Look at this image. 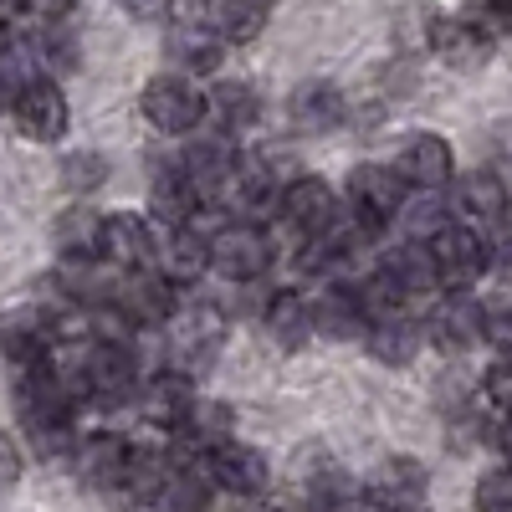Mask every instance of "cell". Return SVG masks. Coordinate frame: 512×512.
<instances>
[{
  "instance_id": "cell-1",
  "label": "cell",
  "mask_w": 512,
  "mask_h": 512,
  "mask_svg": "<svg viewBox=\"0 0 512 512\" xmlns=\"http://www.w3.org/2000/svg\"><path fill=\"white\" fill-rule=\"evenodd\" d=\"M405 190H410V180L400 175V164H354L349 185H344V200L354 210L359 231L374 236L384 221H395L405 210Z\"/></svg>"
},
{
  "instance_id": "cell-2",
  "label": "cell",
  "mask_w": 512,
  "mask_h": 512,
  "mask_svg": "<svg viewBox=\"0 0 512 512\" xmlns=\"http://www.w3.org/2000/svg\"><path fill=\"white\" fill-rule=\"evenodd\" d=\"M139 108L144 118L159 128V134H195L200 118H205V98L190 82V72H154L139 93Z\"/></svg>"
},
{
  "instance_id": "cell-3",
  "label": "cell",
  "mask_w": 512,
  "mask_h": 512,
  "mask_svg": "<svg viewBox=\"0 0 512 512\" xmlns=\"http://www.w3.org/2000/svg\"><path fill=\"white\" fill-rule=\"evenodd\" d=\"M210 272H221L226 282H262L272 272V236L256 221H231L210 236Z\"/></svg>"
},
{
  "instance_id": "cell-4",
  "label": "cell",
  "mask_w": 512,
  "mask_h": 512,
  "mask_svg": "<svg viewBox=\"0 0 512 512\" xmlns=\"http://www.w3.org/2000/svg\"><path fill=\"white\" fill-rule=\"evenodd\" d=\"M72 123V108L52 77H31L26 88L11 93V128L26 144H57Z\"/></svg>"
},
{
  "instance_id": "cell-5",
  "label": "cell",
  "mask_w": 512,
  "mask_h": 512,
  "mask_svg": "<svg viewBox=\"0 0 512 512\" xmlns=\"http://www.w3.org/2000/svg\"><path fill=\"white\" fill-rule=\"evenodd\" d=\"M226 344V323L216 308H190L169 318V364L185 374H205L210 364L221 359Z\"/></svg>"
},
{
  "instance_id": "cell-6",
  "label": "cell",
  "mask_w": 512,
  "mask_h": 512,
  "mask_svg": "<svg viewBox=\"0 0 512 512\" xmlns=\"http://www.w3.org/2000/svg\"><path fill=\"white\" fill-rule=\"evenodd\" d=\"M282 216H287L292 231H303L308 241L313 236H338V231H344V200H338V190L328 180L297 175L282 190Z\"/></svg>"
},
{
  "instance_id": "cell-7",
  "label": "cell",
  "mask_w": 512,
  "mask_h": 512,
  "mask_svg": "<svg viewBox=\"0 0 512 512\" xmlns=\"http://www.w3.org/2000/svg\"><path fill=\"white\" fill-rule=\"evenodd\" d=\"M431 251H436V267H441V287L446 292H472L482 282V272L492 267V246L466 231V226H441L431 236Z\"/></svg>"
},
{
  "instance_id": "cell-8",
  "label": "cell",
  "mask_w": 512,
  "mask_h": 512,
  "mask_svg": "<svg viewBox=\"0 0 512 512\" xmlns=\"http://www.w3.org/2000/svg\"><path fill=\"white\" fill-rule=\"evenodd\" d=\"M82 374H88V395L93 400H128L139 390V354L128 338H98L82 359Z\"/></svg>"
},
{
  "instance_id": "cell-9",
  "label": "cell",
  "mask_w": 512,
  "mask_h": 512,
  "mask_svg": "<svg viewBox=\"0 0 512 512\" xmlns=\"http://www.w3.org/2000/svg\"><path fill=\"white\" fill-rule=\"evenodd\" d=\"M159 251H164V231L154 216L123 210L108 216V262L123 272H159Z\"/></svg>"
},
{
  "instance_id": "cell-10",
  "label": "cell",
  "mask_w": 512,
  "mask_h": 512,
  "mask_svg": "<svg viewBox=\"0 0 512 512\" xmlns=\"http://www.w3.org/2000/svg\"><path fill=\"white\" fill-rule=\"evenodd\" d=\"M113 308L134 328H164L175 318V282L164 272H123L118 292H113Z\"/></svg>"
},
{
  "instance_id": "cell-11",
  "label": "cell",
  "mask_w": 512,
  "mask_h": 512,
  "mask_svg": "<svg viewBox=\"0 0 512 512\" xmlns=\"http://www.w3.org/2000/svg\"><path fill=\"white\" fill-rule=\"evenodd\" d=\"M431 492V472L415 456H384L369 472V502L379 512H415Z\"/></svg>"
},
{
  "instance_id": "cell-12",
  "label": "cell",
  "mask_w": 512,
  "mask_h": 512,
  "mask_svg": "<svg viewBox=\"0 0 512 512\" xmlns=\"http://www.w3.org/2000/svg\"><path fill=\"white\" fill-rule=\"evenodd\" d=\"M180 164L195 175V185L205 195H221L231 185V175L241 169V149H236V134L231 128H205V134H195L180 154Z\"/></svg>"
},
{
  "instance_id": "cell-13",
  "label": "cell",
  "mask_w": 512,
  "mask_h": 512,
  "mask_svg": "<svg viewBox=\"0 0 512 512\" xmlns=\"http://www.w3.org/2000/svg\"><path fill=\"white\" fill-rule=\"evenodd\" d=\"M128 461H134V446L113 431H98V436H82L77 451H72V472L98 487V492H123L128 482Z\"/></svg>"
},
{
  "instance_id": "cell-14",
  "label": "cell",
  "mask_w": 512,
  "mask_h": 512,
  "mask_svg": "<svg viewBox=\"0 0 512 512\" xmlns=\"http://www.w3.org/2000/svg\"><path fill=\"white\" fill-rule=\"evenodd\" d=\"M205 477L216 482L221 492H236V497H262L272 472H267V456L256 446H241V441H221L216 451L205 456Z\"/></svg>"
},
{
  "instance_id": "cell-15",
  "label": "cell",
  "mask_w": 512,
  "mask_h": 512,
  "mask_svg": "<svg viewBox=\"0 0 512 512\" xmlns=\"http://www.w3.org/2000/svg\"><path fill=\"white\" fill-rule=\"evenodd\" d=\"M492 31H482L472 16H436L431 21V47L451 72H477L492 57Z\"/></svg>"
},
{
  "instance_id": "cell-16",
  "label": "cell",
  "mask_w": 512,
  "mask_h": 512,
  "mask_svg": "<svg viewBox=\"0 0 512 512\" xmlns=\"http://www.w3.org/2000/svg\"><path fill=\"white\" fill-rule=\"evenodd\" d=\"M195 384L185 369H169V374H154L144 390H139V415L149 425H164V431H185V420L195 415Z\"/></svg>"
},
{
  "instance_id": "cell-17",
  "label": "cell",
  "mask_w": 512,
  "mask_h": 512,
  "mask_svg": "<svg viewBox=\"0 0 512 512\" xmlns=\"http://www.w3.org/2000/svg\"><path fill=\"white\" fill-rule=\"evenodd\" d=\"M200 200H205V190L195 185V175H190L185 164H164L159 175H154V185H149V210H154V221H159L164 231L190 226L195 210H200Z\"/></svg>"
},
{
  "instance_id": "cell-18",
  "label": "cell",
  "mask_w": 512,
  "mask_h": 512,
  "mask_svg": "<svg viewBox=\"0 0 512 512\" xmlns=\"http://www.w3.org/2000/svg\"><path fill=\"white\" fill-rule=\"evenodd\" d=\"M313 313H318V333L333 338V344L364 338L369 323H374V313H369V303H364V292H359V287H344V282L323 287L318 303H313Z\"/></svg>"
},
{
  "instance_id": "cell-19",
  "label": "cell",
  "mask_w": 512,
  "mask_h": 512,
  "mask_svg": "<svg viewBox=\"0 0 512 512\" xmlns=\"http://www.w3.org/2000/svg\"><path fill=\"white\" fill-rule=\"evenodd\" d=\"M395 164H400V175H405L415 190H441V185H451L456 154H451V144H446L441 134H410V139L400 144Z\"/></svg>"
},
{
  "instance_id": "cell-20",
  "label": "cell",
  "mask_w": 512,
  "mask_h": 512,
  "mask_svg": "<svg viewBox=\"0 0 512 512\" xmlns=\"http://www.w3.org/2000/svg\"><path fill=\"white\" fill-rule=\"evenodd\" d=\"M221 31L216 26H205V21H185L164 36V57L175 62V72H190V77H205V72H216L226 47H221Z\"/></svg>"
},
{
  "instance_id": "cell-21",
  "label": "cell",
  "mask_w": 512,
  "mask_h": 512,
  "mask_svg": "<svg viewBox=\"0 0 512 512\" xmlns=\"http://www.w3.org/2000/svg\"><path fill=\"white\" fill-rule=\"evenodd\" d=\"M425 333H431V344L441 354H466L477 344V338H487V313L482 303H472L466 292H451V303L425 323Z\"/></svg>"
},
{
  "instance_id": "cell-22",
  "label": "cell",
  "mask_w": 512,
  "mask_h": 512,
  "mask_svg": "<svg viewBox=\"0 0 512 512\" xmlns=\"http://www.w3.org/2000/svg\"><path fill=\"white\" fill-rule=\"evenodd\" d=\"M57 251L67 256V262H103L108 256V216H98V210L88 205H72L57 216V231H52Z\"/></svg>"
},
{
  "instance_id": "cell-23",
  "label": "cell",
  "mask_w": 512,
  "mask_h": 512,
  "mask_svg": "<svg viewBox=\"0 0 512 512\" xmlns=\"http://www.w3.org/2000/svg\"><path fill=\"white\" fill-rule=\"evenodd\" d=\"M262 323H267V333H272L277 349H303L308 338L318 333L313 303H308V297H297V292H272L267 308H262Z\"/></svg>"
},
{
  "instance_id": "cell-24",
  "label": "cell",
  "mask_w": 512,
  "mask_h": 512,
  "mask_svg": "<svg viewBox=\"0 0 512 512\" xmlns=\"http://www.w3.org/2000/svg\"><path fill=\"white\" fill-rule=\"evenodd\" d=\"M287 113H292V123L303 128V134H328V128H338L349 118V103H344V93H338L333 82H303V88L292 93Z\"/></svg>"
},
{
  "instance_id": "cell-25",
  "label": "cell",
  "mask_w": 512,
  "mask_h": 512,
  "mask_svg": "<svg viewBox=\"0 0 512 512\" xmlns=\"http://www.w3.org/2000/svg\"><path fill=\"white\" fill-rule=\"evenodd\" d=\"M205 267H210V241H205V236H195L190 226L164 231L159 272H164L169 282H175V287H190V282H200V277H205Z\"/></svg>"
},
{
  "instance_id": "cell-26",
  "label": "cell",
  "mask_w": 512,
  "mask_h": 512,
  "mask_svg": "<svg viewBox=\"0 0 512 512\" xmlns=\"http://www.w3.org/2000/svg\"><path fill=\"white\" fill-rule=\"evenodd\" d=\"M364 344H369V354H374L379 364L400 369V364H410V359L420 354L425 328H420V323H410L405 313H400V318H374V323H369V333H364Z\"/></svg>"
},
{
  "instance_id": "cell-27",
  "label": "cell",
  "mask_w": 512,
  "mask_h": 512,
  "mask_svg": "<svg viewBox=\"0 0 512 512\" xmlns=\"http://www.w3.org/2000/svg\"><path fill=\"white\" fill-rule=\"evenodd\" d=\"M456 200H461V210H466L472 221L497 226V221L507 216V180L497 175V169H466Z\"/></svg>"
},
{
  "instance_id": "cell-28",
  "label": "cell",
  "mask_w": 512,
  "mask_h": 512,
  "mask_svg": "<svg viewBox=\"0 0 512 512\" xmlns=\"http://www.w3.org/2000/svg\"><path fill=\"white\" fill-rule=\"evenodd\" d=\"M384 267H390V272L405 282V292H410V297L446 292V287H441V267H436V251H431V241H410V246L390 251V256H384Z\"/></svg>"
},
{
  "instance_id": "cell-29",
  "label": "cell",
  "mask_w": 512,
  "mask_h": 512,
  "mask_svg": "<svg viewBox=\"0 0 512 512\" xmlns=\"http://www.w3.org/2000/svg\"><path fill=\"white\" fill-rule=\"evenodd\" d=\"M210 113H216L221 128H231V134H241V128H256L262 123V93L251 88V82H216L210 88Z\"/></svg>"
},
{
  "instance_id": "cell-30",
  "label": "cell",
  "mask_w": 512,
  "mask_h": 512,
  "mask_svg": "<svg viewBox=\"0 0 512 512\" xmlns=\"http://www.w3.org/2000/svg\"><path fill=\"white\" fill-rule=\"evenodd\" d=\"M154 512H210V477L200 466H180V472L154 492Z\"/></svg>"
},
{
  "instance_id": "cell-31",
  "label": "cell",
  "mask_w": 512,
  "mask_h": 512,
  "mask_svg": "<svg viewBox=\"0 0 512 512\" xmlns=\"http://www.w3.org/2000/svg\"><path fill=\"white\" fill-rule=\"evenodd\" d=\"M210 26L226 41H256L267 26V0H210Z\"/></svg>"
},
{
  "instance_id": "cell-32",
  "label": "cell",
  "mask_w": 512,
  "mask_h": 512,
  "mask_svg": "<svg viewBox=\"0 0 512 512\" xmlns=\"http://www.w3.org/2000/svg\"><path fill=\"white\" fill-rule=\"evenodd\" d=\"M103 180H108V159H103L98 149H77V154L62 159V185H67L72 195H88V190H98Z\"/></svg>"
},
{
  "instance_id": "cell-33",
  "label": "cell",
  "mask_w": 512,
  "mask_h": 512,
  "mask_svg": "<svg viewBox=\"0 0 512 512\" xmlns=\"http://www.w3.org/2000/svg\"><path fill=\"white\" fill-rule=\"evenodd\" d=\"M477 512H512V461L497 466V472H487L477 482V497H472Z\"/></svg>"
},
{
  "instance_id": "cell-34",
  "label": "cell",
  "mask_w": 512,
  "mask_h": 512,
  "mask_svg": "<svg viewBox=\"0 0 512 512\" xmlns=\"http://www.w3.org/2000/svg\"><path fill=\"white\" fill-rule=\"evenodd\" d=\"M405 226H410V236H415V241H431L441 226H451V216H446V205L436 200V190H425V200L405 210Z\"/></svg>"
},
{
  "instance_id": "cell-35",
  "label": "cell",
  "mask_w": 512,
  "mask_h": 512,
  "mask_svg": "<svg viewBox=\"0 0 512 512\" xmlns=\"http://www.w3.org/2000/svg\"><path fill=\"white\" fill-rule=\"evenodd\" d=\"M77 6V0H6V11H11V31H21V21H57Z\"/></svg>"
},
{
  "instance_id": "cell-36",
  "label": "cell",
  "mask_w": 512,
  "mask_h": 512,
  "mask_svg": "<svg viewBox=\"0 0 512 512\" xmlns=\"http://www.w3.org/2000/svg\"><path fill=\"white\" fill-rule=\"evenodd\" d=\"M482 395H487L492 405L512 410V349H502V354L487 364V374H482Z\"/></svg>"
},
{
  "instance_id": "cell-37",
  "label": "cell",
  "mask_w": 512,
  "mask_h": 512,
  "mask_svg": "<svg viewBox=\"0 0 512 512\" xmlns=\"http://www.w3.org/2000/svg\"><path fill=\"white\" fill-rule=\"evenodd\" d=\"M466 16L492 36H507L512 31V0H466Z\"/></svg>"
},
{
  "instance_id": "cell-38",
  "label": "cell",
  "mask_w": 512,
  "mask_h": 512,
  "mask_svg": "<svg viewBox=\"0 0 512 512\" xmlns=\"http://www.w3.org/2000/svg\"><path fill=\"white\" fill-rule=\"evenodd\" d=\"M482 313H487V338L497 349H512V292L497 297V303H487Z\"/></svg>"
},
{
  "instance_id": "cell-39",
  "label": "cell",
  "mask_w": 512,
  "mask_h": 512,
  "mask_svg": "<svg viewBox=\"0 0 512 512\" xmlns=\"http://www.w3.org/2000/svg\"><path fill=\"white\" fill-rule=\"evenodd\" d=\"M487 246H492V267L512 277V216H502V221L492 226V241H487Z\"/></svg>"
},
{
  "instance_id": "cell-40",
  "label": "cell",
  "mask_w": 512,
  "mask_h": 512,
  "mask_svg": "<svg viewBox=\"0 0 512 512\" xmlns=\"http://www.w3.org/2000/svg\"><path fill=\"white\" fill-rule=\"evenodd\" d=\"M123 16H134V21H164L169 11H175V0H118Z\"/></svg>"
},
{
  "instance_id": "cell-41",
  "label": "cell",
  "mask_w": 512,
  "mask_h": 512,
  "mask_svg": "<svg viewBox=\"0 0 512 512\" xmlns=\"http://www.w3.org/2000/svg\"><path fill=\"white\" fill-rule=\"evenodd\" d=\"M497 451L512 461V410H502V420H497Z\"/></svg>"
},
{
  "instance_id": "cell-42",
  "label": "cell",
  "mask_w": 512,
  "mask_h": 512,
  "mask_svg": "<svg viewBox=\"0 0 512 512\" xmlns=\"http://www.w3.org/2000/svg\"><path fill=\"white\" fill-rule=\"evenodd\" d=\"M6 487H16V477H21V451H16V441H6Z\"/></svg>"
},
{
  "instance_id": "cell-43",
  "label": "cell",
  "mask_w": 512,
  "mask_h": 512,
  "mask_svg": "<svg viewBox=\"0 0 512 512\" xmlns=\"http://www.w3.org/2000/svg\"><path fill=\"white\" fill-rule=\"evenodd\" d=\"M287 512H318V507H287Z\"/></svg>"
},
{
  "instance_id": "cell-44",
  "label": "cell",
  "mask_w": 512,
  "mask_h": 512,
  "mask_svg": "<svg viewBox=\"0 0 512 512\" xmlns=\"http://www.w3.org/2000/svg\"><path fill=\"white\" fill-rule=\"evenodd\" d=\"M267 6H272V0H267Z\"/></svg>"
}]
</instances>
